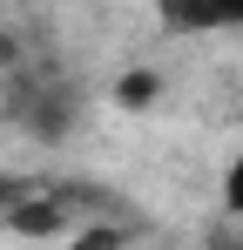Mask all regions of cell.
Segmentation results:
<instances>
[{
	"instance_id": "4",
	"label": "cell",
	"mask_w": 243,
	"mask_h": 250,
	"mask_svg": "<svg viewBox=\"0 0 243 250\" xmlns=\"http://www.w3.org/2000/svg\"><path fill=\"white\" fill-rule=\"evenodd\" d=\"M122 102H128V108H149V95H156V82H149V75H122V88H115Z\"/></svg>"
},
{
	"instance_id": "3",
	"label": "cell",
	"mask_w": 243,
	"mask_h": 250,
	"mask_svg": "<svg viewBox=\"0 0 243 250\" xmlns=\"http://www.w3.org/2000/svg\"><path fill=\"white\" fill-rule=\"evenodd\" d=\"M68 250H122V230L115 223H88V230L68 237Z\"/></svg>"
},
{
	"instance_id": "5",
	"label": "cell",
	"mask_w": 243,
	"mask_h": 250,
	"mask_svg": "<svg viewBox=\"0 0 243 250\" xmlns=\"http://www.w3.org/2000/svg\"><path fill=\"white\" fill-rule=\"evenodd\" d=\"M0 203H20V189H14V183H0ZM0 216H7V209H0Z\"/></svg>"
},
{
	"instance_id": "1",
	"label": "cell",
	"mask_w": 243,
	"mask_h": 250,
	"mask_svg": "<svg viewBox=\"0 0 243 250\" xmlns=\"http://www.w3.org/2000/svg\"><path fill=\"white\" fill-rule=\"evenodd\" d=\"M169 34H230L243 27V0H156Z\"/></svg>"
},
{
	"instance_id": "2",
	"label": "cell",
	"mask_w": 243,
	"mask_h": 250,
	"mask_svg": "<svg viewBox=\"0 0 243 250\" xmlns=\"http://www.w3.org/2000/svg\"><path fill=\"white\" fill-rule=\"evenodd\" d=\"M223 209L243 216V142L230 149V163H223Z\"/></svg>"
}]
</instances>
